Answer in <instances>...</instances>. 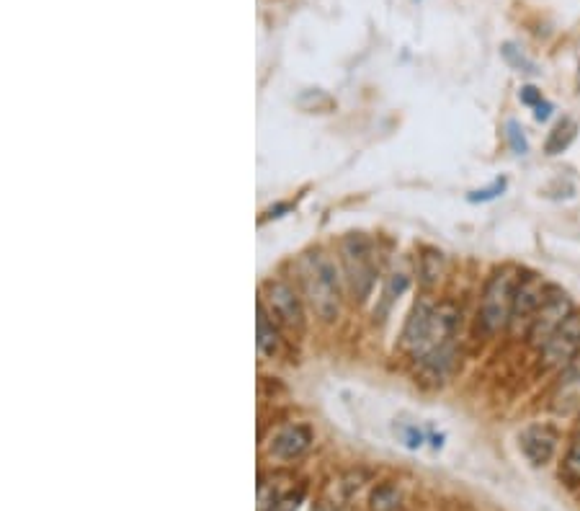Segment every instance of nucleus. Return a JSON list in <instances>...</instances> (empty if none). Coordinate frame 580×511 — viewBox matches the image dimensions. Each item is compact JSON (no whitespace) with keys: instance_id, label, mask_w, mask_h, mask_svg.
<instances>
[{"instance_id":"obj_1","label":"nucleus","mask_w":580,"mask_h":511,"mask_svg":"<svg viewBox=\"0 0 580 511\" xmlns=\"http://www.w3.org/2000/svg\"><path fill=\"white\" fill-rule=\"evenodd\" d=\"M297 282L305 305L320 323H336L343 305L341 274L328 253L320 248L302 253L297 261Z\"/></svg>"},{"instance_id":"obj_2","label":"nucleus","mask_w":580,"mask_h":511,"mask_svg":"<svg viewBox=\"0 0 580 511\" xmlns=\"http://www.w3.org/2000/svg\"><path fill=\"white\" fill-rule=\"evenodd\" d=\"M521 279V271L511 264H503L493 269L480 295L477 305V326L485 336H498L501 331H508L513 310V295H516V284Z\"/></svg>"},{"instance_id":"obj_3","label":"nucleus","mask_w":580,"mask_h":511,"mask_svg":"<svg viewBox=\"0 0 580 511\" xmlns=\"http://www.w3.org/2000/svg\"><path fill=\"white\" fill-rule=\"evenodd\" d=\"M341 266L343 282L354 300L364 302L372 295L377 284L379 259L374 251V243L364 233H348L341 241Z\"/></svg>"},{"instance_id":"obj_4","label":"nucleus","mask_w":580,"mask_h":511,"mask_svg":"<svg viewBox=\"0 0 580 511\" xmlns=\"http://www.w3.org/2000/svg\"><path fill=\"white\" fill-rule=\"evenodd\" d=\"M258 302L269 310V315L279 323L281 331L294 333V336L305 333V297H302L300 290H294L289 282H284V279H269L261 287Z\"/></svg>"},{"instance_id":"obj_5","label":"nucleus","mask_w":580,"mask_h":511,"mask_svg":"<svg viewBox=\"0 0 580 511\" xmlns=\"http://www.w3.org/2000/svg\"><path fill=\"white\" fill-rule=\"evenodd\" d=\"M552 284L544 282L539 274H521L516 284V295H513L511 321H508V336L511 339H526L529 328L534 323V315L539 313L542 302L550 295Z\"/></svg>"},{"instance_id":"obj_6","label":"nucleus","mask_w":580,"mask_h":511,"mask_svg":"<svg viewBox=\"0 0 580 511\" xmlns=\"http://www.w3.org/2000/svg\"><path fill=\"white\" fill-rule=\"evenodd\" d=\"M580 351V313L575 310L568 321L562 323L555 333H552L547 344L537 351L539 354V370L544 372H562L573 362V357Z\"/></svg>"},{"instance_id":"obj_7","label":"nucleus","mask_w":580,"mask_h":511,"mask_svg":"<svg viewBox=\"0 0 580 511\" xmlns=\"http://www.w3.org/2000/svg\"><path fill=\"white\" fill-rule=\"evenodd\" d=\"M573 313H575V305H573V300H570L568 292H562L560 287L552 284L550 295H547V300L542 302L539 313L534 315V323H532V328H529V336H526L529 346L537 351L542 349L552 333H555L562 323L568 321Z\"/></svg>"},{"instance_id":"obj_8","label":"nucleus","mask_w":580,"mask_h":511,"mask_svg":"<svg viewBox=\"0 0 580 511\" xmlns=\"http://www.w3.org/2000/svg\"><path fill=\"white\" fill-rule=\"evenodd\" d=\"M312 447V431L305 424H279L266 439V455L276 462H297Z\"/></svg>"},{"instance_id":"obj_9","label":"nucleus","mask_w":580,"mask_h":511,"mask_svg":"<svg viewBox=\"0 0 580 511\" xmlns=\"http://www.w3.org/2000/svg\"><path fill=\"white\" fill-rule=\"evenodd\" d=\"M557 442H560V434H557L555 426L550 424L526 426L519 437L521 452H524L526 460L532 462V465H537V468L539 465H547V462L555 457Z\"/></svg>"},{"instance_id":"obj_10","label":"nucleus","mask_w":580,"mask_h":511,"mask_svg":"<svg viewBox=\"0 0 580 511\" xmlns=\"http://www.w3.org/2000/svg\"><path fill=\"white\" fill-rule=\"evenodd\" d=\"M434 308H436L434 297L423 295L421 300L413 305V310H410L408 321H405V328H403V336H400V349H403L410 359L416 357V351L421 349L423 341H426V333H428V326H431Z\"/></svg>"},{"instance_id":"obj_11","label":"nucleus","mask_w":580,"mask_h":511,"mask_svg":"<svg viewBox=\"0 0 580 511\" xmlns=\"http://www.w3.org/2000/svg\"><path fill=\"white\" fill-rule=\"evenodd\" d=\"M256 346L261 359H276L284 349V336H281L279 323L269 315V310L258 302V323H256Z\"/></svg>"},{"instance_id":"obj_12","label":"nucleus","mask_w":580,"mask_h":511,"mask_svg":"<svg viewBox=\"0 0 580 511\" xmlns=\"http://www.w3.org/2000/svg\"><path fill=\"white\" fill-rule=\"evenodd\" d=\"M446 277V256L439 248H423L418 256V279L426 290H434Z\"/></svg>"},{"instance_id":"obj_13","label":"nucleus","mask_w":580,"mask_h":511,"mask_svg":"<svg viewBox=\"0 0 580 511\" xmlns=\"http://www.w3.org/2000/svg\"><path fill=\"white\" fill-rule=\"evenodd\" d=\"M560 478L568 483V486H573V488L580 486V431L573 437V442H570L565 457H562Z\"/></svg>"},{"instance_id":"obj_14","label":"nucleus","mask_w":580,"mask_h":511,"mask_svg":"<svg viewBox=\"0 0 580 511\" xmlns=\"http://www.w3.org/2000/svg\"><path fill=\"white\" fill-rule=\"evenodd\" d=\"M400 488L395 483H382V486L374 488L372 499H369V509L372 511H397L400 509Z\"/></svg>"},{"instance_id":"obj_15","label":"nucleus","mask_w":580,"mask_h":511,"mask_svg":"<svg viewBox=\"0 0 580 511\" xmlns=\"http://www.w3.org/2000/svg\"><path fill=\"white\" fill-rule=\"evenodd\" d=\"M575 132H578V124H575V119H570V117L562 119L555 130H552L550 140H547V153L550 155L562 153V150L568 148L570 142L575 140Z\"/></svg>"},{"instance_id":"obj_16","label":"nucleus","mask_w":580,"mask_h":511,"mask_svg":"<svg viewBox=\"0 0 580 511\" xmlns=\"http://www.w3.org/2000/svg\"><path fill=\"white\" fill-rule=\"evenodd\" d=\"M405 290H408V277H405V274H392L385 284V292H382V297H385V300H382V313H385L392 302H395V297L403 295Z\"/></svg>"},{"instance_id":"obj_17","label":"nucleus","mask_w":580,"mask_h":511,"mask_svg":"<svg viewBox=\"0 0 580 511\" xmlns=\"http://www.w3.org/2000/svg\"><path fill=\"white\" fill-rule=\"evenodd\" d=\"M506 140H508V148H511L516 155L529 153V140H526L521 124L513 122V119L511 122H506Z\"/></svg>"},{"instance_id":"obj_18","label":"nucleus","mask_w":580,"mask_h":511,"mask_svg":"<svg viewBox=\"0 0 580 511\" xmlns=\"http://www.w3.org/2000/svg\"><path fill=\"white\" fill-rule=\"evenodd\" d=\"M503 189H506V181L498 179V181H493V186H488V189L472 191L467 199H470V202H490V199H495L498 194H503Z\"/></svg>"},{"instance_id":"obj_19","label":"nucleus","mask_w":580,"mask_h":511,"mask_svg":"<svg viewBox=\"0 0 580 511\" xmlns=\"http://www.w3.org/2000/svg\"><path fill=\"white\" fill-rule=\"evenodd\" d=\"M503 55H506V60L511 62V65H516V68L524 70V73H534L532 62L526 60V57L521 55V52L513 47V44H506V47H503Z\"/></svg>"},{"instance_id":"obj_20","label":"nucleus","mask_w":580,"mask_h":511,"mask_svg":"<svg viewBox=\"0 0 580 511\" xmlns=\"http://www.w3.org/2000/svg\"><path fill=\"white\" fill-rule=\"evenodd\" d=\"M519 99H521V104L532 106V109H534L537 104H542L544 96H542V91H539V88L524 86V88H521V93H519Z\"/></svg>"},{"instance_id":"obj_21","label":"nucleus","mask_w":580,"mask_h":511,"mask_svg":"<svg viewBox=\"0 0 580 511\" xmlns=\"http://www.w3.org/2000/svg\"><path fill=\"white\" fill-rule=\"evenodd\" d=\"M550 114H552V104L547 99H544L542 104L534 106V119H537V122H547V119H550Z\"/></svg>"}]
</instances>
